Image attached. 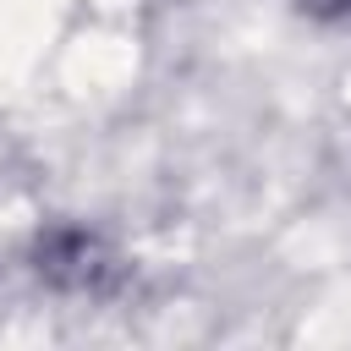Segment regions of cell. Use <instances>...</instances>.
Returning a JSON list of instances; mask_svg holds the SVG:
<instances>
[{
	"label": "cell",
	"mask_w": 351,
	"mask_h": 351,
	"mask_svg": "<svg viewBox=\"0 0 351 351\" xmlns=\"http://www.w3.org/2000/svg\"><path fill=\"white\" fill-rule=\"evenodd\" d=\"M318 11H351V0H313Z\"/></svg>",
	"instance_id": "cell-1"
}]
</instances>
